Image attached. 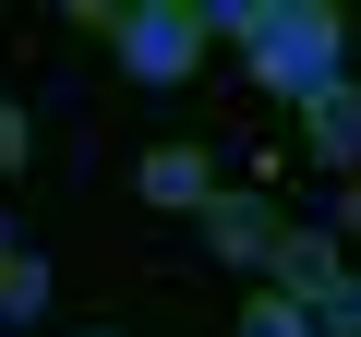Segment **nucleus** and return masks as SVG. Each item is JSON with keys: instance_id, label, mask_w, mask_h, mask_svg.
Segmentation results:
<instances>
[{"instance_id": "6e6552de", "label": "nucleus", "mask_w": 361, "mask_h": 337, "mask_svg": "<svg viewBox=\"0 0 361 337\" xmlns=\"http://www.w3.org/2000/svg\"><path fill=\"white\" fill-rule=\"evenodd\" d=\"M241 337H313V313L277 301V289H253V301H241Z\"/></svg>"}, {"instance_id": "f8f14e48", "label": "nucleus", "mask_w": 361, "mask_h": 337, "mask_svg": "<svg viewBox=\"0 0 361 337\" xmlns=\"http://www.w3.org/2000/svg\"><path fill=\"white\" fill-rule=\"evenodd\" d=\"M0 253H25V241H13V205H0Z\"/></svg>"}, {"instance_id": "1a4fd4ad", "label": "nucleus", "mask_w": 361, "mask_h": 337, "mask_svg": "<svg viewBox=\"0 0 361 337\" xmlns=\"http://www.w3.org/2000/svg\"><path fill=\"white\" fill-rule=\"evenodd\" d=\"M313 337H361V265H349V277H337V301H325V313H313Z\"/></svg>"}, {"instance_id": "9b49d317", "label": "nucleus", "mask_w": 361, "mask_h": 337, "mask_svg": "<svg viewBox=\"0 0 361 337\" xmlns=\"http://www.w3.org/2000/svg\"><path fill=\"white\" fill-rule=\"evenodd\" d=\"M337 229H349V241H361V181H349V193H337Z\"/></svg>"}, {"instance_id": "39448f33", "label": "nucleus", "mask_w": 361, "mask_h": 337, "mask_svg": "<svg viewBox=\"0 0 361 337\" xmlns=\"http://www.w3.org/2000/svg\"><path fill=\"white\" fill-rule=\"evenodd\" d=\"M133 193L169 205V217H205V205H217V157H205V145H145V157H133Z\"/></svg>"}, {"instance_id": "20e7f679", "label": "nucleus", "mask_w": 361, "mask_h": 337, "mask_svg": "<svg viewBox=\"0 0 361 337\" xmlns=\"http://www.w3.org/2000/svg\"><path fill=\"white\" fill-rule=\"evenodd\" d=\"M337 277H349V241H337V229H289V241H277V265H265V289H277V301H301V313H325V301H337Z\"/></svg>"}, {"instance_id": "f257e3e1", "label": "nucleus", "mask_w": 361, "mask_h": 337, "mask_svg": "<svg viewBox=\"0 0 361 337\" xmlns=\"http://www.w3.org/2000/svg\"><path fill=\"white\" fill-rule=\"evenodd\" d=\"M241 61H253V85H265L277 109H301L313 85L349 73V13H337V0H265V37H253Z\"/></svg>"}, {"instance_id": "f03ea898", "label": "nucleus", "mask_w": 361, "mask_h": 337, "mask_svg": "<svg viewBox=\"0 0 361 337\" xmlns=\"http://www.w3.org/2000/svg\"><path fill=\"white\" fill-rule=\"evenodd\" d=\"M109 49H121L133 85H180L205 61V13H193V0H121V37Z\"/></svg>"}, {"instance_id": "9d476101", "label": "nucleus", "mask_w": 361, "mask_h": 337, "mask_svg": "<svg viewBox=\"0 0 361 337\" xmlns=\"http://www.w3.org/2000/svg\"><path fill=\"white\" fill-rule=\"evenodd\" d=\"M25 157H37V121H25L13 97H0V181H13V168H25Z\"/></svg>"}, {"instance_id": "ddd939ff", "label": "nucleus", "mask_w": 361, "mask_h": 337, "mask_svg": "<svg viewBox=\"0 0 361 337\" xmlns=\"http://www.w3.org/2000/svg\"><path fill=\"white\" fill-rule=\"evenodd\" d=\"M85 337H109V325H85Z\"/></svg>"}, {"instance_id": "0eeeda50", "label": "nucleus", "mask_w": 361, "mask_h": 337, "mask_svg": "<svg viewBox=\"0 0 361 337\" xmlns=\"http://www.w3.org/2000/svg\"><path fill=\"white\" fill-rule=\"evenodd\" d=\"M49 313V265L37 253H0V325H37Z\"/></svg>"}, {"instance_id": "7ed1b4c3", "label": "nucleus", "mask_w": 361, "mask_h": 337, "mask_svg": "<svg viewBox=\"0 0 361 337\" xmlns=\"http://www.w3.org/2000/svg\"><path fill=\"white\" fill-rule=\"evenodd\" d=\"M277 241H289L277 193H229V181H217V205H205V253H217V265H241V277H265V265H277Z\"/></svg>"}, {"instance_id": "423d86ee", "label": "nucleus", "mask_w": 361, "mask_h": 337, "mask_svg": "<svg viewBox=\"0 0 361 337\" xmlns=\"http://www.w3.org/2000/svg\"><path fill=\"white\" fill-rule=\"evenodd\" d=\"M301 145H313L325 168H349V181H361V85H349V73L301 97Z\"/></svg>"}]
</instances>
